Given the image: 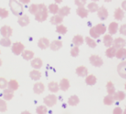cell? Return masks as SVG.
I'll return each mask as SVG.
<instances>
[{"mask_svg":"<svg viewBox=\"0 0 126 114\" xmlns=\"http://www.w3.org/2000/svg\"><path fill=\"white\" fill-rule=\"evenodd\" d=\"M48 11L44 4H38V11L34 15L35 20L38 22H43L48 19Z\"/></svg>","mask_w":126,"mask_h":114,"instance_id":"obj_1","label":"cell"},{"mask_svg":"<svg viewBox=\"0 0 126 114\" xmlns=\"http://www.w3.org/2000/svg\"><path fill=\"white\" fill-rule=\"evenodd\" d=\"M9 7H10L12 13L15 16H21L23 15L24 7L23 4L18 1V0H9Z\"/></svg>","mask_w":126,"mask_h":114,"instance_id":"obj_2","label":"cell"},{"mask_svg":"<svg viewBox=\"0 0 126 114\" xmlns=\"http://www.w3.org/2000/svg\"><path fill=\"white\" fill-rule=\"evenodd\" d=\"M25 50V46L21 42H15L12 46V52L15 54V55H19L21 53Z\"/></svg>","mask_w":126,"mask_h":114,"instance_id":"obj_3","label":"cell"},{"mask_svg":"<svg viewBox=\"0 0 126 114\" xmlns=\"http://www.w3.org/2000/svg\"><path fill=\"white\" fill-rule=\"evenodd\" d=\"M43 102H44V104L47 106L52 107V106H54L55 104H57V98L55 95H53V94H50V95H48L47 97H45L44 99H43Z\"/></svg>","mask_w":126,"mask_h":114,"instance_id":"obj_4","label":"cell"},{"mask_svg":"<svg viewBox=\"0 0 126 114\" xmlns=\"http://www.w3.org/2000/svg\"><path fill=\"white\" fill-rule=\"evenodd\" d=\"M89 61H90V63L93 66L97 67V68H99V67L103 65V60L98 55H94V54L91 55L90 58H89Z\"/></svg>","mask_w":126,"mask_h":114,"instance_id":"obj_5","label":"cell"},{"mask_svg":"<svg viewBox=\"0 0 126 114\" xmlns=\"http://www.w3.org/2000/svg\"><path fill=\"white\" fill-rule=\"evenodd\" d=\"M0 33H1V35L3 37L10 38L11 36L13 35V29L9 25H3L1 27V29H0Z\"/></svg>","mask_w":126,"mask_h":114,"instance_id":"obj_6","label":"cell"},{"mask_svg":"<svg viewBox=\"0 0 126 114\" xmlns=\"http://www.w3.org/2000/svg\"><path fill=\"white\" fill-rule=\"evenodd\" d=\"M117 72L120 76L126 79V62H122L118 64Z\"/></svg>","mask_w":126,"mask_h":114,"instance_id":"obj_7","label":"cell"},{"mask_svg":"<svg viewBox=\"0 0 126 114\" xmlns=\"http://www.w3.org/2000/svg\"><path fill=\"white\" fill-rule=\"evenodd\" d=\"M126 44L125 39H123V38H116V39H114L113 41V47L116 49H119V48H124V46Z\"/></svg>","mask_w":126,"mask_h":114,"instance_id":"obj_8","label":"cell"},{"mask_svg":"<svg viewBox=\"0 0 126 114\" xmlns=\"http://www.w3.org/2000/svg\"><path fill=\"white\" fill-rule=\"evenodd\" d=\"M49 40H48L47 38H41L39 40H38V47L41 48V49L44 50L49 47Z\"/></svg>","mask_w":126,"mask_h":114,"instance_id":"obj_9","label":"cell"},{"mask_svg":"<svg viewBox=\"0 0 126 114\" xmlns=\"http://www.w3.org/2000/svg\"><path fill=\"white\" fill-rule=\"evenodd\" d=\"M18 23L20 26H27L30 23V19L27 15H21L18 19Z\"/></svg>","mask_w":126,"mask_h":114,"instance_id":"obj_10","label":"cell"},{"mask_svg":"<svg viewBox=\"0 0 126 114\" xmlns=\"http://www.w3.org/2000/svg\"><path fill=\"white\" fill-rule=\"evenodd\" d=\"M76 74L80 77H86L88 74V70L85 66H79L76 68Z\"/></svg>","mask_w":126,"mask_h":114,"instance_id":"obj_11","label":"cell"},{"mask_svg":"<svg viewBox=\"0 0 126 114\" xmlns=\"http://www.w3.org/2000/svg\"><path fill=\"white\" fill-rule=\"evenodd\" d=\"M108 16H109V13H108V11L106 10V8L104 6H101V8L98 9V17L101 20L107 19Z\"/></svg>","mask_w":126,"mask_h":114,"instance_id":"obj_12","label":"cell"},{"mask_svg":"<svg viewBox=\"0 0 126 114\" xmlns=\"http://www.w3.org/2000/svg\"><path fill=\"white\" fill-rule=\"evenodd\" d=\"M63 17L60 16L58 14H55L54 16L51 17L50 19V23L52 25H60L62 22L63 21Z\"/></svg>","mask_w":126,"mask_h":114,"instance_id":"obj_13","label":"cell"},{"mask_svg":"<svg viewBox=\"0 0 126 114\" xmlns=\"http://www.w3.org/2000/svg\"><path fill=\"white\" fill-rule=\"evenodd\" d=\"M58 85H59V89H62L63 91H66L70 88V82L68 79L63 78L60 81V83Z\"/></svg>","mask_w":126,"mask_h":114,"instance_id":"obj_14","label":"cell"},{"mask_svg":"<svg viewBox=\"0 0 126 114\" xmlns=\"http://www.w3.org/2000/svg\"><path fill=\"white\" fill-rule=\"evenodd\" d=\"M45 89L44 84L42 83H36L34 85V92L35 94H42Z\"/></svg>","mask_w":126,"mask_h":114,"instance_id":"obj_15","label":"cell"},{"mask_svg":"<svg viewBox=\"0 0 126 114\" xmlns=\"http://www.w3.org/2000/svg\"><path fill=\"white\" fill-rule=\"evenodd\" d=\"M21 56L23 57L24 60L26 61H30L34 58V54L33 51H30V50H24L23 52L21 53Z\"/></svg>","mask_w":126,"mask_h":114,"instance_id":"obj_16","label":"cell"},{"mask_svg":"<svg viewBox=\"0 0 126 114\" xmlns=\"http://www.w3.org/2000/svg\"><path fill=\"white\" fill-rule=\"evenodd\" d=\"M63 47V43L60 40H53L50 44H49V48L53 51H57Z\"/></svg>","mask_w":126,"mask_h":114,"instance_id":"obj_17","label":"cell"},{"mask_svg":"<svg viewBox=\"0 0 126 114\" xmlns=\"http://www.w3.org/2000/svg\"><path fill=\"white\" fill-rule=\"evenodd\" d=\"M76 13H77V14H78L80 18H82V19L86 18V17L88 16V10H86L84 6L78 7V9H77V11H76Z\"/></svg>","mask_w":126,"mask_h":114,"instance_id":"obj_18","label":"cell"},{"mask_svg":"<svg viewBox=\"0 0 126 114\" xmlns=\"http://www.w3.org/2000/svg\"><path fill=\"white\" fill-rule=\"evenodd\" d=\"M13 96H14V93H13V90H11L9 89H4V92H3V98H4V100H12L13 98Z\"/></svg>","mask_w":126,"mask_h":114,"instance_id":"obj_19","label":"cell"},{"mask_svg":"<svg viewBox=\"0 0 126 114\" xmlns=\"http://www.w3.org/2000/svg\"><path fill=\"white\" fill-rule=\"evenodd\" d=\"M31 66L34 68V69H40L42 67V61L40 58H34L32 60L31 62Z\"/></svg>","mask_w":126,"mask_h":114,"instance_id":"obj_20","label":"cell"},{"mask_svg":"<svg viewBox=\"0 0 126 114\" xmlns=\"http://www.w3.org/2000/svg\"><path fill=\"white\" fill-rule=\"evenodd\" d=\"M79 103V98L77 95H72L68 99V104L71 106H76Z\"/></svg>","mask_w":126,"mask_h":114,"instance_id":"obj_21","label":"cell"},{"mask_svg":"<svg viewBox=\"0 0 126 114\" xmlns=\"http://www.w3.org/2000/svg\"><path fill=\"white\" fill-rule=\"evenodd\" d=\"M29 76L31 77L32 80H34V81H38V80H40L41 77H42V74L39 70H32L31 72L29 73Z\"/></svg>","mask_w":126,"mask_h":114,"instance_id":"obj_22","label":"cell"},{"mask_svg":"<svg viewBox=\"0 0 126 114\" xmlns=\"http://www.w3.org/2000/svg\"><path fill=\"white\" fill-rule=\"evenodd\" d=\"M113 98L115 101H122L125 98V93L124 91H116L113 95Z\"/></svg>","mask_w":126,"mask_h":114,"instance_id":"obj_23","label":"cell"},{"mask_svg":"<svg viewBox=\"0 0 126 114\" xmlns=\"http://www.w3.org/2000/svg\"><path fill=\"white\" fill-rule=\"evenodd\" d=\"M96 83H97V78L94 75L86 76V83L87 85L93 86V85H94Z\"/></svg>","mask_w":126,"mask_h":114,"instance_id":"obj_24","label":"cell"},{"mask_svg":"<svg viewBox=\"0 0 126 114\" xmlns=\"http://www.w3.org/2000/svg\"><path fill=\"white\" fill-rule=\"evenodd\" d=\"M72 43L76 46V47H79L82 44L84 43V39L81 35H76L72 39Z\"/></svg>","mask_w":126,"mask_h":114,"instance_id":"obj_25","label":"cell"},{"mask_svg":"<svg viewBox=\"0 0 126 114\" xmlns=\"http://www.w3.org/2000/svg\"><path fill=\"white\" fill-rule=\"evenodd\" d=\"M106 89L108 91V95H111L113 96L116 92V89H115V86H114L113 83L112 82H108L107 84H106Z\"/></svg>","mask_w":126,"mask_h":114,"instance_id":"obj_26","label":"cell"},{"mask_svg":"<svg viewBox=\"0 0 126 114\" xmlns=\"http://www.w3.org/2000/svg\"><path fill=\"white\" fill-rule=\"evenodd\" d=\"M114 17L116 20H122L124 17V11L121 8H117L115 11V13H114Z\"/></svg>","mask_w":126,"mask_h":114,"instance_id":"obj_27","label":"cell"},{"mask_svg":"<svg viewBox=\"0 0 126 114\" xmlns=\"http://www.w3.org/2000/svg\"><path fill=\"white\" fill-rule=\"evenodd\" d=\"M118 30V24L116 22H112L109 25V32L110 34H116Z\"/></svg>","mask_w":126,"mask_h":114,"instance_id":"obj_28","label":"cell"},{"mask_svg":"<svg viewBox=\"0 0 126 114\" xmlns=\"http://www.w3.org/2000/svg\"><path fill=\"white\" fill-rule=\"evenodd\" d=\"M116 48H115L114 47H109V48H108V49L106 50L105 54L109 58H113V57L116 56Z\"/></svg>","mask_w":126,"mask_h":114,"instance_id":"obj_29","label":"cell"},{"mask_svg":"<svg viewBox=\"0 0 126 114\" xmlns=\"http://www.w3.org/2000/svg\"><path fill=\"white\" fill-rule=\"evenodd\" d=\"M48 13H50L51 14H57L59 11V7L57 5V4H50L48 7Z\"/></svg>","mask_w":126,"mask_h":114,"instance_id":"obj_30","label":"cell"},{"mask_svg":"<svg viewBox=\"0 0 126 114\" xmlns=\"http://www.w3.org/2000/svg\"><path fill=\"white\" fill-rule=\"evenodd\" d=\"M7 87H8V89H11V90L15 91L19 89V83H18V82L16 81V80H11L8 83Z\"/></svg>","mask_w":126,"mask_h":114,"instance_id":"obj_31","label":"cell"},{"mask_svg":"<svg viewBox=\"0 0 126 114\" xmlns=\"http://www.w3.org/2000/svg\"><path fill=\"white\" fill-rule=\"evenodd\" d=\"M113 41H114V39L111 35H105L104 38H103V43H104V45H105L107 48L111 47L112 44H113Z\"/></svg>","mask_w":126,"mask_h":114,"instance_id":"obj_32","label":"cell"},{"mask_svg":"<svg viewBox=\"0 0 126 114\" xmlns=\"http://www.w3.org/2000/svg\"><path fill=\"white\" fill-rule=\"evenodd\" d=\"M48 87L49 91H51L53 93H56V92H57V91L59 90V85H58V83H56V82H51V83H49Z\"/></svg>","mask_w":126,"mask_h":114,"instance_id":"obj_33","label":"cell"},{"mask_svg":"<svg viewBox=\"0 0 126 114\" xmlns=\"http://www.w3.org/2000/svg\"><path fill=\"white\" fill-rule=\"evenodd\" d=\"M94 29L98 33V34L101 35V34H104L105 33L107 28H106V26L103 24H98V25H96L94 26Z\"/></svg>","mask_w":126,"mask_h":114,"instance_id":"obj_34","label":"cell"},{"mask_svg":"<svg viewBox=\"0 0 126 114\" xmlns=\"http://www.w3.org/2000/svg\"><path fill=\"white\" fill-rule=\"evenodd\" d=\"M70 12H71V9L70 7L68 6H63L62 8L59 9L58 11V15L62 17H65V16H68L70 14Z\"/></svg>","mask_w":126,"mask_h":114,"instance_id":"obj_35","label":"cell"},{"mask_svg":"<svg viewBox=\"0 0 126 114\" xmlns=\"http://www.w3.org/2000/svg\"><path fill=\"white\" fill-rule=\"evenodd\" d=\"M114 102H115V100L113 98V96L111 95H107L103 98V104L105 105H111V104H113Z\"/></svg>","mask_w":126,"mask_h":114,"instance_id":"obj_36","label":"cell"},{"mask_svg":"<svg viewBox=\"0 0 126 114\" xmlns=\"http://www.w3.org/2000/svg\"><path fill=\"white\" fill-rule=\"evenodd\" d=\"M56 32L60 34H65V33H67V27L65 26V25H57V29H56Z\"/></svg>","mask_w":126,"mask_h":114,"instance_id":"obj_37","label":"cell"},{"mask_svg":"<svg viewBox=\"0 0 126 114\" xmlns=\"http://www.w3.org/2000/svg\"><path fill=\"white\" fill-rule=\"evenodd\" d=\"M125 51L126 49L123 48H119L118 50H116V56L117 59H124L125 57Z\"/></svg>","mask_w":126,"mask_h":114,"instance_id":"obj_38","label":"cell"},{"mask_svg":"<svg viewBox=\"0 0 126 114\" xmlns=\"http://www.w3.org/2000/svg\"><path fill=\"white\" fill-rule=\"evenodd\" d=\"M99 9V6H98V4L96 3H90V4L87 5V10L88 12H91V13H94V12H97Z\"/></svg>","mask_w":126,"mask_h":114,"instance_id":"obj_39","label":"cell"},{"mask_svg":"<svg viewBox=\"0 0 126 114\" xmlns=\"http://www.w3.org/2000/svg\"><path fill=\"white\" fill-rule=\"evenodd\" d=\"M0 45L7 48V47H10V46L12 45V41H11V39H9V38L4 37L3 39H0Z\"/></svg>","mask_w":126,"mask_h":114,"instance_id":"obj_40","label":"cell"},{"mask_svg":"<svg viewBox=\"0 0 126 114\" xmlns=\"http://www.w3.org/2000/svg\"><path fill=\"white\" fill-rule=\"evenodd\" d=\"M86 44L90 47L91 48H96V46H97V43L94 41V39H92V38H90V37H86Z\"/></svg>","mask_w":126,"mask_h":114,"instance_id":"obj_41","label":"cell"},{"mask_svg":"<svg viewBox=\"0 0 126 114\" xmlns=\"http://www.w3.org/2000/svg\"><path fill=\"white\" fill-rule=\"evenodd\" d=\"M48 112V109L45 105H40L36 108V113L37 114H46Z\"/></svg>","mask_w":126,"mask_h":114,"instance_id":"obj_42","label":"cell"},{"mask_svg":"<svg viewBox=\"0 0 126 114\" xmlns=\"http://www.w3.org/2000/svg\"><path fill=\"white\" fill-rule=\"evenodd\" d=\"M28 11H29L30 14L35 15V13H37V11H38V4H32L29 6V8H28Z\"/></svg>","mask_w":126,"mask_h":114,"instance_id":"obj_43","label":"cell"},{"mask_svg":"<svg viewBox=\"0 0 126 114\" xmlns=\"http://www.w3.org/2000/svg\"><path fill=\"white\" fill-rule=\"evenodd\" d=\"M7 85H8V82L6 81V79L4 78V77H0V89H6Z\"/></svg>","mask_w":126,"mask_h":114,"instance_id":"obj_44","label":"cell"},{"mask_svg":"<svg viewBox=\"0 0 126 114\" xmlns=\"http://www.w3.org/2000/svg\"><path fill=\"white\" fill-rule=\"evenodd\" d=\"M7 110L6 102L3 99H0V112H4Z\"/></svg>","mask_w":126,"mask_h":114,"instance_id":"obj_45","label":"cell"},{"mask_svg":"<svg viewBox=\"0 0 126 114\" xmlns=\"http://www.w3.org/2000/svg\"><path fill=\"white\" fill-rule=\"evenodd\" d=\"M9 16V12L4 8H0V18L1 19H5Z\"/></svg>","mask_w":126,"mask_h":114,"instance_id":"obj_46","label":"cell"},{"mask_svg":"<svg viewBox=\"0 0 126 114\" xmlns=\"http://www.w3.org/2000/svg\"><path fill=\"white\" fill-rule=\"evenodd\" d=\"M79 47H76L75 46L74 48H72L71 49V55L72 57H77L79 55Z\"/></svg>","mask_w":126,"mask_h":114,"instance_id":"obj_47","label":"cell"},{"mask_svg":"<svg viewBox=\"0 0 126 114\" xmlns=\"http://www.w3.org/2000/svg\"><path fill=\"white\" fill-rule=\"evenodd\" d=\"M89 33H90L91 37L93 38V39H97V38H99V34H98V33H97L96 31H95L94 27H92L90 29V31H89Z\"/></svg>","mask_w":126,"mask_h":114,"instance_id":"obj_48","label":"cell"},{"mask_svg":"<svg viewBox=\"0 0 126 114\" xmlns=\"http://www.w3.org/2000/svg\"><path fill=\"white\" fill-rule=\"evenodd\" d=\"M86 3V0H75V4L79 7L84 6Z\"/></svg>","mask_w":126,"mask_h":114,"instance_id":"obj_49","label":"cell"},{"mask_svg":"<svg viewBox=\"0 0 126 114\" xmlns=\"http://www.w3.org/2000/svg\"><path fill=\"white\" fill-rule=\"evenodd\" d=\"M120 33L126 36V24H124V25H123L122 26L120 27Z\"/></svg>","mask_w":126,"mask_h":114,"instance_id":"obj_50","label":"cell"},{"mask_svg":"<svg viewBox=\"0 0 126 114\" xmlns=\"http://www.w3.org/2000/svg\"><path fill=\"white\" fill-rule=\"evenodd\" d=\"M113 114H123V110L121 107H116L113 110Z\"/></svg>","mask_w":126,"mask_h":114,"instance_id":"obj_51","label":"cell"},{"mask_svg":"<svg viewBox=\"0 0 126 114\" xmlns=\"http://www.w3.org/2000/svg\"><path fill=\"white\" fill-rule=\"evenodd\" d=\"M18 1L22 4H29L31 0H18Z\"/></svg>","mask_w":126,"mask_h":114,"instance_id":"obj_52","label":"cell"},{"mask_svg":"<svg viewBox=\"0 0 126 114\" xmlns=\"http://www.w3.org/2000/svg\"><path fill=\"white\" fill-rule=\"evenodd\" d=\"M122 8L124 9V11H126V0L122 3Z\"/></svg>","mask_w":126,"mask_h":114,"instance_id":"obj_53","label":"cell"},{"mask_svg":"<svg viewBox=\"0 0 126 114\" xmlns=\"http://www.w3.org/2000/svg\"><path fill=\"white\" fill-rule=\"evenodd\" d=\"M20 114H31L29 112H27V111H25V112H22Z\"/></svg>","mask_w":126,"mask_h":114,"instance_id":"obj_54","label":"cell"},{"mask_svg":"<svg viewBox=\"0 0 126 114\" xmlns=\"http://www.w3.org/2000/svg\"><path fill=\"white\" fill-rule=\"evenodd\" d=\"M62 1H63V0H55L56 4H60V3H62Z\"/></svg>","mask_w":126,"mask_h":114,"instance_id":"obj_55","label":"cell"},{"mask_svg":"<svg viewBox=\"0 0 126 114\" xmlns=\"http://www.w3.org/2000/svg\"><path fill=\"white\" fill-rule=\"evenodd\" d=\"M123 114H126V108L124 109V111H123Z\"/></svg>","mask_w":126,"mask_h":114,"instance_id":"obj_56","label":"cell"},{"mask_svg":"<svg viewBox=\"0 0 126 114\" xmlns=\"http://www.w3.org/2000/svg\"><path fill=\"white\" fill-rule=\"evenodd\" d=\"M2 64H3V62H2V60H1V59H0V67L2 66Z\"/></svg>","mask_w":126,"mask_h":114,"instance_id":"obj_57","label":"cell"},{"mask_svg":"<svg viewBox=\"0 0 126 114\" xmlns=\"http://www.w3.org/2000/svg\"><path fill=\"white\" fill-rule=\"evenodd\" d=\"M105 2H110V1H112V0H104Z\"/></svg>","mask_w":126,"mask_h":114,"instance_id":"obj_58","label":"cell"},{"mask_svg":"<svg viewBox=\"0 0 126 114\" xmlns=\"http://www.w3.org/2000/svg\"><path fill=\"white\" fill-rule=\"evenodd\" d=\"M93 1H94V2H96V1H99V0H93Z\"/></svg>","mask_w":126,"mask_h":114,"instance_id":"obj_59","label":"cell"},{"mask_svg":"<svg viewBox=\"0 0 126 114\" xmlns=\"http://www.w3.org/2000/svg\"><path fill=\"white\" fill-rule=\"evenodd\" d=\"M124 88H125V90H126V83H125V85H124Z\"/></svg>","mask_w":126,"mask_h":114,"instance_id":"obj_60","label":"cell"},{"mask_svg":"<svg viewBox=\"0 0 126 114\" xmlns=\"http://www.w3.org/2000/svg\"><path fill=\"white\" fill-rule=\"evenodd\" d=\"M124 58H125V59H126V51H125V57H124Z\"/></svg>","mask_w":126,"mask_h":114,"instance_id":"obj_61","label":"cell"},{"mask_svg":"<svg viewBox=\"0 0 126 114\" xmlns=\"http://www.w3.org/2000/svg\"><path fill=\"white\" fill-rule=\"evenodd\" d=\"M0 54H1V51H0Z\"/></svg>","mask_w":126,"mask_h":114,"instance_id":"obj_62","label":"cell"}]
</instances>
